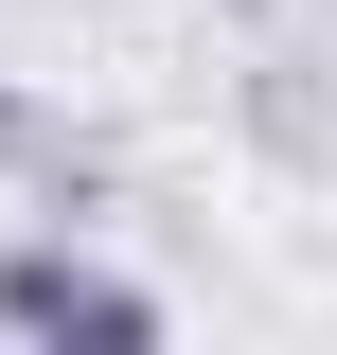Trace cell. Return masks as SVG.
Listing matches in <instances>:
<instances>
[{"label":"cell","mask_w":337,"mask_h":355,"mask_svg":"<svg viewBox=\"0 0 337 355\" xmlns=\"http://www.w3.org/2000/svg\"><path fill=\"white\" fill-rule=\"evenodd\" d=\"M231 125H249V160L337 178V53H320V36H266L249 71H231Z\"/></svg>","instance_id":"cell-3"},{"label":"cell","mask_w":337,"mask_h":355,"mask_svg":"<svg viewBox=\"0 0 337 355\" xmlns=\"http://www.w3.org/2000/svg\"><path fill=\"white\" fill-rule=\"evenodd\" d=\"M0 196L89 231V214H125V160H107V125H71L53 89H18V71H0Z\"/></svg>","instance_id":"cell-2"},{"label":"cell","mask_w":337,"mask_h":355,"mask_svg":"<svg viewBox=\"0 0 337 355\" xmlns=\"http://www.w3.org/2000/svg\"><path fill=\"white\" fill-rule=\"evenodd\" d=\"M0 338L18 355H142L160 338V284L107 266L71 214H36V231H0Z\"/></svg>","instance_id":"cell-1"}]
</instances>
